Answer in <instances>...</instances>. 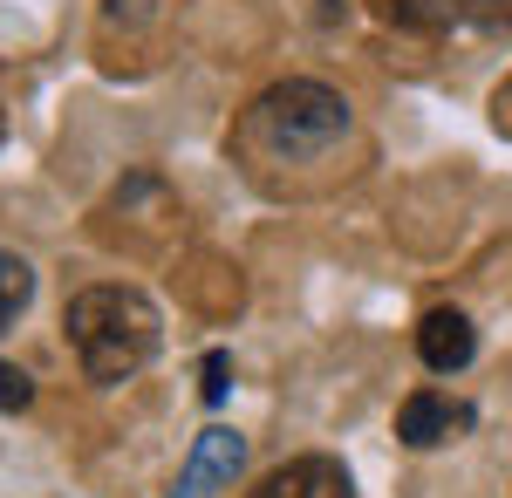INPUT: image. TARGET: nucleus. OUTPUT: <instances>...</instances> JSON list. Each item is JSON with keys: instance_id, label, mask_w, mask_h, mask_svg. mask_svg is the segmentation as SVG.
Returning <instances> with one entry per match:
<instances>
[{"instance_id": "nucleus-11", "label": "nucleus", "mask_w": 512, "mask_h": 498, "mask_svg": "<svg viewBox=\"0 0 512 498\" xmlns=\"http://www.w3.org/2000/svg\"><path fill=\"white\" fill-rule=\"evenodd\" d=\"M492 110H499V130H512V76H506V89H499V103H492Z\"/></svg>"}, {"instance_id": "nucleus-8", "label": "nucleus", "mask_w": 512, "mask_h": 498, "mask_svg": "<svg viewBox=\"0 0 512 498\" xmlns=\"http://www.w3.org/2000/svg\"><path fill=\"white\" fill-rule=\"evenodd\" d=\"M28 294H35V273L21 267L14 253H0V335L14 328V314L28 307Z\"/></svg>"}, {"instance_id": "nucleus-1", "label": "nucleus", "mask_w": 512, "mask_h": 498, "mask_svg": "<svg viewBox=\"0 0 512 498\" xmlns=\"http://www.w3.org/2000/svg\"><path fill=\"white\" fill-rule=\"evenodd\" d=\"M69 348H76L82 376L89 383H123L137 376L164 342V321L158 307L144 301L137 287H82L69 301Z\"/></svg>"}, {"instance_id": "nucleus-6", "label": "nucleus", "mask_w": 512, "mask_h": 498, "mask_svg": "<svg viewBox=\"0 0 512 498\" xmlns=\"http://www.w3.org/2000/svg\"><path fill=\"white\" fill-rule=\"evenodd\" d=\"M246 498H349V471L335 458H287L274 464Z\"/></svg>"}, {"instance_id": "nucleus-10", "label": "nucleus", "mask_w": 512, "mask_h": 498, "mask_svg": "<svg viewBox=\"0 0 512 498\" xmlns=\"http://www.w3.org/2000/svg\"><path fill=\"white\" fill-rule=\"evenodd\" d=\"M205 403H226V355L205 362Z\"/></svg>"}, {"instance_id": "nucleus-3", "label": "nucleus", "mask_w": 512, "mask_h": 498, "mask_svg": "<svg viewBox=\"0 0 512 498\" xmlns=\"http://www.w3.org/2000/svg\"><path fill=\"white\" fill-rule=\"evenodd\" d=\"M239 464H246V437L226 430V423H212V430H198V437H192V458H185V471H178L171 498H212L219 485H233V478H239Z\"/></svg>"}, {"instance_id": "nucleus-9", "label": "nucleus", "mask_w": 512, "mask_h": 498, "mask_svg": "<svg viewBox=\"0 0 512 498\" xmlns=\"http://www.w3.org/2000/svg\"><path fill=\"white\" fill-rule=\"evenodd\" d=\"M35 403V383L14 369V362H0V417H14V410H28Z\"/></svg>"}, {"instance_id": "nucleus-7", "label": "nucleus", "mask_w": 512, "mask_h": 498, "mask_svg": "<svg viewBox=\"0 0 512 498\" xmlns=\"http://www.w3.org/2000/svg\"><path fill=\"white\" fill-rule=\"evenodd\" d=\"M396 28H465V21H512L506 0H383Z\"/></svg>"}, {"instance_id": "nucleus-4", "label": "nucleus", "mask_w": 512, "mask_h": 498, "mask_svg": "<svg viewBox=\"0 0 512 498\" xmlns=\"http://www.w3.org/2000/svg\"><path fill=\"white\" fill-rule=\"evenodd\" d=\"M472 430V403H458V396H444V389H417V396H403V410H396V437L410 444V451H437V444H451V437H465Z\"/></svg>"}, {"instance_id": "nucleus-5", "label": "nucleus", "mask_w": 512, "mask_h": 498, "mask_svg": "<svg viewBox=\"0 0 512 498\" xmlns=\"http://www.w3.org/2000/svg\"><path fill=\"white\" fill-rule=\"evenodd\" d=\"M417 355H424L431 376H458V369L478 355L472 314H458V307H431V314L417 321Z\"/></svg>"}, {"instance_id": "nucleus-2", "label": "nucleus", "mask_w": 512, "mask_h": 498, "mask_svg": "<svg viewBox=\"0 0 512 498\" xmlns=\"http://www.w3.org/2000/svg\"><path fill=\"white\" fill-rule=\"evenodd\" d=\"M349 130V103L328 89V82H274L253 110H246V123H239V144L260 157H321L335 137Z\"/></svg>"}, {"instance_id": "nucleus-12", "label": "nucleus", "mask_w": 512, "mask_h": 498, "mask_svg": "<svg viewBox=\"0 0 512 498\" xmlns=\"http://www.w3.org/2000/svg\"><path fill=\"white\" fill-rule=\"evenodd\" d=\"M0 137H7V123H0Z\"/></svg>"}]
</instances>
